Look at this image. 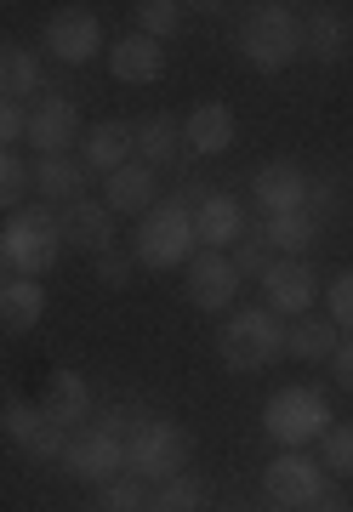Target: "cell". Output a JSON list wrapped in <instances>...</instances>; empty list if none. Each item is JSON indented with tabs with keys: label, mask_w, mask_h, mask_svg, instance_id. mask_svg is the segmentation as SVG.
Segmentation results:
<instances>
[{
	"label": "cell",
	"mask_w": 353,
	"mask_h": 512,
	"mask_svg": "<svg viewBox=\"0 0 353 512\" xmlns=\"http://www.w3.org/2000/svg\"><path fill=\"white\" fill-rule=\"evenodd\" d=\"M331 325L336 330H353V274H342L331 285Z\"/></svg>",
	"instance_id": "d590c367"
},
{
	"label": "cell",
	"mask_w": 353,
	"mask_h": 512,
	"mask_svg": "<svg viewBox=\"0 0 353 512\" xmlns=\"http://www.w3.org/2000/svg\"><path fill=\"white\" fill-rule=\"evenodd\" d=\"M331 404L319 387H279L274 399L262 404V427H268V439L285 444V450H302V444L325 439V427H331Z\"/></svg>",
	"instance_id": "5b68a950"
},
{
	"label": "cell",
	"mask_w": 353,
	"mask_h": 512,
	"mask_svg": "<svg viewBox=\"0 0 353 512\" xmlns=\"http://www.w3.org/2000/svg\"><path fill=\"white\" fill-rule=\"evenodd\" d=\"M40 410L57 421V427H80V421L92 416V387L80 370H52V387H46V399Z\"/></svg>",
	"instance_id": "7402d4cb"
},
{
	"label": "cell",
	"mask_w": 353,
	"mask_h": 512,
	"mask_svg": "<svg viewBox=\"0 0 353 512\" xmlns=\"http://www.w3.org/2000/svg\"><path fill=\"white\" fill-rule=\"evenodd\" d=\"M137 262L143 268H188V256L200 251L194 239V217L183 200H154V211H143L137 222Z\"/></svg>",
	"instance_id": "277c9868"
},
{
	"label": "cell",
	"mask_w": 353,
	"mask_h": 512,
	"mask_svg": "<svg viewBox=\"0 0 353 512\" xmlns=\"http://www.w3.org/2000/svg\"><path fill=\"white\" fill-rule=\"evenodd\" d=\"M109 69L114 80H126V86H154L160 74H166V52H160V40L149 35H126L109 46Z\"/></svg>",
	"instance_id": "d6986e66"
},
{
	"label": "cell",
	"mask_w": 353,
	"mask_h": 512,
	"mask_svg": "<svg viewBox=\"0 0 353 512\" xmlns=\"http://www.w3.org/2000/svg\"><path fill=\"white\" fill-rule=\"evenodd\" d=\"M0 433L18 444L29 461H57L63 450H69V427H57V421L29 399H12L6 410H0Z\"/></svg>",
	"instance_id": "52a82bcc"
},
{
	"label": "cell",
	"mask_w": 353,
	"mask_h": 512,
	"mask_svg": "<svg viewBox=\"0 0 353 512\" xmlns=\"http://www.w3.org/2000/svg\"><path fill=\"white\" fill-rule=\"evenodd\" d=\"M57 228H63V245H75V251H114V211L103 200H92V194H80V200H69L63 211H57Z\"/></svg>",
	"instance_id": "7c38bea8"
},
{
	"label": "cell",
	"mask_w": 353,
	"mask_h": 512,
	"mask_svg": "<svg viewBox=\"0 0 353 512\" xmlns=\"http://www.w3.org/2000/svg\"><path fill=\"white\" fill-rule=\"evenodd\" d=\"M285 353L291 359H331L336 353V325L331 319H314V313H302L297 325H285Z\"/></svg>",
	"instance_id": "4316f807"
},
{
	"label": "cell",
	"mask_w": 353,
	"mask_h": 512,
	"mask_svg": "<svg viewBox=\"0 0 353 512\" xmlns=\"http://www.w3.org/2000/svg\"><path fill=\"white\" fill-rule=\"evenodd\" d=\"M126 473L131 478H154V484L188 473V433L166 416H149L126 439Z\"/></svg>",
	"instance_id": "8992f818"
},
{
	"label": "cell",
	"mask_w": 353,
	"mask_h": 512,
	"mask_svg": "<svg viewBox=\"0 0 353 512\" xmlns=\"http://www.w3.org/2000/svg\"><path fill=\"white\" fill-rule=\"evenodd\" d=\"M0 251H6V262H12L23 279L52 274L57 256H63L57 211H52V205H18V211L6 217V228H0Z\"/></svg>",
	"instance_id": "6da1fadb"
},
{
	"label": "cell",
	"mask_w": 353,
	"mask_h": 512,
	"mask_svg": "<svg viewBox=\"0 0 353 512\" xmlns=\"http://www.w3.org/2000/svg\"><path fill=\"white\" fill-rule=\"evenodd\" d=\"M75 137H80V109L63 92H46L35 109H29V131H23V143L40 148V160H46V154H69Z\"/></svg>",
	"instance_id": "9c48e42d"
},
{
	"label": "cell",
	"mask_w": 353,
	"mask_h": 512,
	"mask_svg": "<svg viewBox=\"0 0 353 512\" xmlns=\"http://www.w3.org/2000/svg\"><path fill=\"white\" fill-rule=\"evenodd\" d=\"M240 52L251 69L279 74L302 57V18L297 6H251L240 18Z\"/></svg>",
	"instance_id": "7a4b0ae2"
},
{
	"label": "cell",
	"mask_w": 353,
	"mask_h": 512,
	"mask_svg": "<svg viewBox=\"0 0 353 512\" xmlns=\"http://www.w3.org/2000/svg\"><path fill=\"white\" fill-rule=\"evenodd\" d=\"M314 512H353L348 501H331V495H325V501H314Z\"/></svg>",
	"instance_id": "60d3db41"
},
{
	"label": "cell",
	"mask_w": 353,
	"mask_h": 512,
	"mask_svg": "<svg viewBox=\"0 0 353 512\" xmlns=\"http://www.w3.org/2000/svg\"><path fill=\"white\" fill-rule=\"evenodd\" d=\"M63 467H69L75 478H86V484H109V478L126 473V444L109 439V433H97V427H86V433H75V439H69Z\"/></svg>",
	"instance_id": "4fadbf2b"
},
{
	"label": "cell",
	"mask_w": 353,
	"mask_h": 512,
	"mask_svg": "<svg viewBox=\"0 0 353 512\" xmlns=\"http://www.w3.org/2000/svg\"><path fill=\"white\" fill-rule=\"evenodd\" d=\"M97 46H103V23H97V12H86V6H63V12L46 23V52H52L57 63H92Z\"/></svg>",
	"instance_id": "8fae6325"
},
{
	"label": "cell",
	"mask_w": 353,
	"mask_h": 512,
	"mask_svg": "<svg viewBox=\"0 0 353 512\" xmlns=\"http://www.w3.org/2000/svg\"><path fill=\"white\" fill-rule=\"evenodd\" d=\"M97 279H103L109 291H126V279H131V256L103 251V256H97Z\"/></svg>",
	"instance_id": "8d00e7d4"
},
{
	"label": "cell",
	"mask_w": 353,
	"mask_h": 512,
	"mask_svg": "<svg viewBox=\"0 0 353 512\" xmlns=\"http://www.w3.org/2000/svg\"><path fill=\"white\" fill-rule=\"evenodd\" d=\"M6 268H12V262H6V251H0V285H6V279H12V274H6Z\"/></svg>",
	"instance_id": "b9f144b4"
},
{
	"label": "cell",
	"mask_w": 353,
	"mask_h": 512,
	"mask_svg": "<svg viewBox=\"0 0 353 512\" xmlns=\"http://www.w3.org/2000/svg\"><path fill=\"white\" fill-rule=\"evenodd\" d=\"M336 200H342V194H336V183H331V177H319V183H308V205H314V211H336Z\"/></svg>",
	"instance_id": "f35d334b"
},
{
	"label": "cell",
	"mask_w": 353,
	"mask_h": 512,
	"mask_svg": "<svg viewBox=\"0 0 353 512\" xmlns=\"http://www.w3.org/2000/svg\"><path fill=\"white\" fill-rule=\"evenodd\" d=\"M40 92V57L18 40H0V97L6 103H23V97Z\"/></svg>",
	"instance_id": "d4e9b609"
},
{
	"label": "cell",
	"mask_w": 353,
	"mask_h": 512,
	"mask_svg": "<svg viewBox=\"0 0 353 512\" xmlns=\"http://www.w3.org/2000/svg\"><path fill=\"white\" fill-rule=\"evenodd\" d=\"M251 194H257L262 217H285V211H308V171L291 160H274L262 165L251 177Z\"/></svg>",
	"instance_id": "9a60e30c"
},
{
	"label": "cell",
	"mask_w": 353,
	"mask_h": 512,
	"mask_svg": "<svg viewBox=\"0 0 353 512\" xmlns=\"http://www.w3.org/2000/svg\"><path fill=\"white\" fill-rule=\"evenodd\" d=\"M274 268V245L262 239V228L257 234H240V245H234V274L240 279H262Z\"/></svg>",
	"instance_id": "d6a6232c"
},
{
	"label": "cell",
	"mask_w": 353,
	"mask_h": 512,
	"mask_svg": "<svg viewBox=\"0 0 353 512\" xmlns=\"http://www.w3.org/2000/svg\"><path fill=\"white\" fill-rule=\"evenodd\" d=\"M23 194H29V165L12 148H0V211H18Z\"/></svg>",
	"instance_id": "836d02e7"
},
{
	"label": "cell",
	"mask_w": 353,
	"mask_h": 512,
	"mask_svg": "<svg viewBox=\"0 0 353 512\" xmlns=\"http://www.w3.org/2000/svg\"><path fill=\"white\" fill-rule=\"evenodd\" d=\"M23 131H29V114H23V103H6V97H0V148H12Z\"/></svg>",
	"instance_id": "74e56055"
},
{
	"label": "cell",
	"mask_w": 353,
	"mask_h": 512,
	"mask_svg": "<svg viewBox=\"0 0 353 512\" xmlns=\"http://www.w3.org/2000/svg\"><path fill=\"white\" fill-rule=\"evenodd\" d=\"M331 370H336V382L353 393V342H336V353H331Z\"/></svg>",
	"instance_id": "ab89813d"
},
{
	"label": "cell",
	"mask_w": 353,
	"mask_h": 512,
	"mask_svg": "<svg viewBox=\"0 0 353 512\" xmlns=\"http://www.w3.org/2000/svg\"><path fill=\"white\" fill-rule=\"evenodd\" d=\"M154 194H160V177L143 160H131L114 177H103V205H109L114 217H143V211H154Z\"/></svg>",
	"instance_id": "e0dca14e"
},
{
	"label": "cell",
	"mask_w": 353,
	"mask_h": 512,
	"mask_svg": "<svg viewBox=\"0 0 353 512\" xmlns=\"http://www.w3.org/2000/svg\"><path fill=\"white\" fill-rule=\"evenodd\" d=\"M325 467L314 456H302V450H285V456L268 461V473H262V490L274 507H314L325 501Z\"/></svg>",
	"instance_id": "ba28073f"
},
{
	"label": "cell",
	"mask_w": 353,
	"mask_h": 512,
	"mask_svg": "<svg viewBox=\"0 0 353 512\" xmlns=\"http://www.w3.org/2000/svg\"><path fill=\"white\" fill-rule=\"evenodd\" d=\"M86 177H92V171L80 160H69V154H46V160L29 165V188L40 194V205L46 200H57V205L80 200V194H86Z\"/></svg>",
	"instance_id": "ffe728a7"
},
{
	"label": "cell",
	"mask_w": 353,
	"mask_h": 512,
	"mask_svg": "<svg viewBox=\"0 0 353 512\" xmlns=\"http://www.w3.org/2000/svg\"><path fill=\"white\" fill-rule=\"evenodd\" d=\"M262 239L285 256H302L319 239V217L314 211H285V217H262Z\"/></svg>",
	"instance_id": "484cf974"
},
{
	"label": "cell",
	"mask_w": 353,
	"mask_h": 512,
	"mask_svg": "<svg viewBox=\"0 0 353 512\" xmlns=\"http://www.w3.org/2000/svg\"><path fill=\"white\" fill-rule=\"evenodd\" d=\"M131 12H137V35H149V40L183 29V6H177V0H143V6H131Z\"/></svg>",
	"instance_id": "4dcf8cb0"
},
{
	"label": "cell",
	"mask_w": 353,
	"mask_h": 512,
	"mask_svg": "<svg viewBox=\"0 0 353 512\" xmlns=\"http://www.w3.org/2000/svg\"><path fill=\"white\" fill-rule=\"evenodd\" d=\"M149 512H154V507H149Z\"/></svg>",
	"instance_id": "7bdbcfd3"
},
{
	"label": "cell",
	"mask_w": 353,
	"mask_h": 512,
	"mask_svg": "<svg viewBox=\"0 0 353 512\" xmlns=\"http://www.w3.org/2000/svg\"><path fill=\"white\" fill-rule=\"evenodd\" d=\"M348 46H353V23L342 6H314L302 18V52H314L319 63H342Z\"/></svg>",
	"instance_id": "ac0fdd59"
},
{
	"label": "cell",
	"mask_w": 353,
	"mask_h": 512,
	"mask_svg": "<svg viewBox=\"0 0 353 512\" xmlns=\"http://www.w3.org/2000/svg\"><path fill=\"white\" fill-rule=\"evenodd\" d=\"M262 291H268V313H291V319H302V313L314 308L319 279H314V268H308L302 256H285V262H274V268L262 274Z\"/></svg>",
	"instance_id": "5bb4252c"
},
{
	"label": "cell",
	"mask_w": 353,
	"mask_h": 512,
	"mask_svg": "<svg viewBox=\"0 0 353 512\" xmlns=\"http://www.w3.org/2000/svg\"><path fill=\"white\" fill-rule=\"evenodd\" d=\"M217 359H223L228 370H240V376L268 370L274 359H285V325H279V313L240 308L223 330H217Z\"/></svg>",
	"instance_id": "3957f363"
},
{
	"label": "cell",
	"mask_w": 353,
	"mask_h": 512,
	"mask_svg": "<svg viewBox=\"0 0 353 512\" xmlns=\"http://www.w3.org/2000/svg\"><path fill=\"white\" fill-rule=\"evenodd\" d=\"M188 217H194V239H200V251H228V245H240V234H245L240 200L223 194V188H211Z\"/></svg>",
	"instance_id": "2e32d148"
},
{
	"label": "cell",
	"mask_w": 353,
	"mask_h": 512,
	"mask_svg": "<svg viewBox=\"0 0 353 512\" xmlns=\"http://www.w3.org/2000/svg\"><path fill=\"white\" fill-rule=\"evenodd\" d=\"M240 296V274H234V256L223 251H194L188 256V302L205 313H223Z\"/></svg>",
	"instance_id": "30bf717a"
},
{
	"label": "cell",
	"mask_w": 353,
	"mask_h": 512,
	"mask_svg": "<svg viewBox=\"0 0 353 512\" xmlns=\"http://www.w3.org/2000/svg\"><path fill=\"white\" fill-rule=\"evenodd\" d=\"M40 313H46V285H40V279L12 274L0 285V325L6 330H35Z\"/></svg>",
	"instance_id": "cb8c5ba5"
},
{
	"label": "cell",
	"mask_w": 353,
	"mask_h": 512,
	"mask_svg": "<svg viewBox=\"0 0 353 512\" xmlns=\"http://www.w3.org/2000/svg\"><path fill=\"white\" fill-rule=\"evenodd\" d=\"M143 421H149V410H126V404H109V410L97 416V433H109V439H120V444H126L131 433L143 427Z\"/></svg>",
	"instance_id": "e575fe53"
},
{
	"label": "cell",
	"mask_w": 353,
	"mask_h": 512,
	"mask_svg": "<svg viewBox=\"0 0 353 512\" xmlns=\"http://www.w3.org/2000/svg\"><path fill=\"white\" fill-rule=\"evenodd\" d=\"M103 490V512H149V490H143V478H109V484H97Z\"/></svg>",
	"instance_id": "1f68e13d"
},
{
	"label": "cell",
	"mask_w": 353,
	"mask_h": 512,
	"mask_svg": "<svg viewBox=\"0 0 353 512\" xmlns=\"http://www.w3.org/2000/svg\"><path fill=\"white\" fill-rule=\"evenodd\" d=\"M154 512H200L205 507V484L194 473H177V478H166L160 484V495L149 501Z\"/></svg>",
	"instance_id": "f546056e"
},
{
	"label": "cell",
	"mask_w": 353,
	"mask_h": 512,
	"mask_svg": "<svg viewBox=\"0 0 353 512\" xmlns=\"http://www.w3.org/2000/svg\"><path fill=\"white\" fill-rule=\"evenodd\" d=\"M183 143L194 154H223V148H234V109L228 103H200L183 120Z\"/></svg>",
	"instance_id": "603a6c76"
},
{
	"label": "cell",
	"mask_w": 353,
	"mask_h": 512,
	"mask_svg": "<svg viewBox=\"0 0 353 512\" xmlns=\"http://www.w3.org/2000/svg\"><path fill=\"white\" fill-rule=\"evenodd\" d=\"M131 148H137V131L126 126V120H97L92 131H86V171H103V177H114L120 165H131Z\"/></svg>",
	"instance_id": "44dd1931"
},
{
	"label": "cell",
	"mask_w": 353,
	"mask_h": 512,
	"mask_svg": "<svg viewBox=\"0 0 353 512\" xmlns=\"http://www.w3.org/2000/svg\"><path fill=\"white\" fill-rule=\"evenodd\" d=\"M319 467L336 478H353V421H331L319 439Z\"/></svg>",
	"instance_id": "f1b7e54d"
},
{
	"label": "cell",
	"mask_w": 353,
	"mask_h": 512,
	"mask_svg": "<svg viewBox=\"0 0 353 512\" xmlns=\"http://www.w3.org/2000/svg\"><path fill=\"white\" fill-rule=\"evenodd\" d=\"M177 143H183V131L171 114H149L143 126H137V148H143V165L160 171V165H177Z\"/></svg>",
	"instance_id": "83f0119b"
}]
</instances>
